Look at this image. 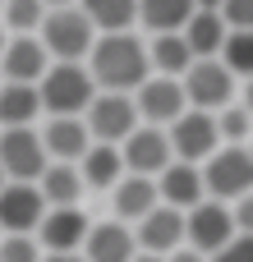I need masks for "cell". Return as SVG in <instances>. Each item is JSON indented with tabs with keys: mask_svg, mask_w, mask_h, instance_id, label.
<instances>
[{
	"mask_svg": "<svg viewBox=\"0 0 253 262\" xmlns=\"http://www.w3.org/2000/svg\"><path fill=\"white\" fill-rule=\"evenodd\" d=\"M111 207H115V221L138 226V221H147V216L161 207V189H157V180H147V175H124V180L111 189Z\"/></svg>",
	"mask_w": 253,
	"mask_h": 262,
	"instance_id": "17",
	"label": "cell"
},
{
	"mask_svg": "<svg viewBox=\"0 0 253 262\" xmlns=\"http://www.w3.org/2000/svg\"><path fill=\"white\" fill-rule=\"evenodd\" d=\"M5 46H9V37H5V23H0V55H5Z\"/></svg>",
	"mask_w": 253,
	"mask_h": 262,
	"instance_id": "40",
	"label": "cell"
},
{
	"mask_svg": "<svg viewBox=\"0 0 253 262\" xmlns=\"http://www.w3.org/2000/svg\"><path fill=\"white\" fill-rule=\"evenodd\" d=\"M166 262H212V258H203L198 249H189V244H184V249H175V253H171Z\"/></svg>",
	"mask_w": 253,
	"mask_h": 262,
	"instance_id": "34",
	"label": "cell"
},
{
	"mask_svg": "<svg viewBox=\"0 0 253 262\" xmlns=\"http://www.w3.org/2000/svg\"><path fill=\"white\" fill-rule=\"evenodd\" d=\"M180 83H184V97H189L194 111L217 115V111L235 106V74H230L221 60H194V69H189Z\"/></svg>",
	"mask_w": 253,
	"mask_h": 262,
	"instance_id": "9",
	"label": "cell"
},
{
	"mask_svg": "<svg viewBox=\"0 0 253 262\" xmlns=\"http://www.w3.org/2000/svg\"><path fill=\"white\" fill-rule=\"evenodd\" d=\"M230 212H235L240 235H253V193H249V198H240V203H230Z\"/></svg>",
	"mask_w": 253,
	"mask_h": 262,
	"instance_id": "33",
	"label": "cell"
},
{
	"mask_svg": "<svg viewBox=\"0 0 253 262\" xmlns=\"http://www.w3.org/2000/svg\"><path fill=\"white\" fill-rule=\"evenodd\" d=\"M51 51L41 46V37H9V46H5V55H0V74H5V83H41L46 74H51Z\"/></svg>",
	"mask_w": 253,
	"mask_h": 262,
	"instance_id": "14",
	"label": "cell"
},
{
	"mask_svg": "<svg viewBox=\"0 0 253 262\" xmlns=\"http://www.w3.org/2000/svg\"><path fill=\"white\" fill-rule=\"evenodd\" d=\"M124 152V166L129 175H147V180H161L171 166H175V147H171V134L157 129V124H143L138 134H129V143L120 147Z\"/></svg>",
	"mask_w": 253,
	"mask_h": 262,
	"instance_id": "11",
	"label": "cell"
},
{
	"mask_svg": "<svg viewBox=\"0 0 253 262\" xmlns=\"http://www.w3.org/2000/svg\"><path fill=\"white\" fill-rule=\"evenodd\" d=\"M0 262H46L37 235H0Z\"/></svg>",
	"mask_w": 253,
	"mask_h": 262,
	"instance_id": "30",
	"label": "cell"
},
{
	"mask_svg": "<svg viewBox=\"0 0 253 262\" xmlns=\"http://www.w3.org/2000/svg\"><path fill=\"white\" fill-rule=\"evenodd\" d=\"M134 101H138L143 124H157V129H171V124L189 111L184 83H180V78H161V74H152V78L134 92Z\"/></svg>",
	"mask_w": 253,
	"mask_h": 262,
	"instance_id": "12",
	"label": "cell"
},
{
	"mask_svg": "<svg viewBox=\"0 0 253 262\" xmlns=\"http://www.w3.org/2000/svg\"><path fill=\"white\" fill-rule=\"evenodd\" d=\"M46 212H51V203L41 198L37 184H14L9 180L0 189V230L5 235H37Z\"/></svg>",
	"mask_w": 253,
	"mask_h": 262,
	"instance_id": "10",
	"label": "cell"
},
{
	"mask_svg": "<svg viewBox=\"0 0 253 262\" xmlns=\"http://www.w3.org/2000/svg\"><path fill=\"white\" fill-rule=\"evenodd\" d=\"M51 157L41 143V129H0V170L14 184H37L46 175Z\"/></svg>",
	"mask_w": 253,
	"mask_h": 262,
	"instance_id": "5",
	"label": "cell"
},
{
	"mask_svg": "<svg viewBox=\"0 0 253 262\" xmlns=\"http://www.w3.org/2000/svg\"><path fill=\"white\" fill-rule=\"evenodd\" d=\"M244 106L253 111V78H249V88H244Z\"/></svg>",
	"mask_w": 253,
	"mask_h": 262,
	"instance_id": "39",
	"label": "cell"
},
{
	"mask_svg": "<svg viewBox=\"0 0 253 262\" xmlns=\"http://www.w3.org/2000/svg\"><path fill=\"white\" fill-rule=\"evenodd\" d=\"M184 230H189V249H198L203 258H217V253L240 235L230 203H217V198H207V203H198L194 212H184Z\"/></svg>",
	"mask_w": 253,
	"mask_h": 262,
	"instance_id": "8",
	"label": "cell"
},
{
	"mask_svg": "<svg viewBox=\"0 0 253 262\" xmlns=\"http://www.w3.org/2000/svg\"><path fill=\"white\" fill-rule=\"evenodd\" d=\"M41 143H46V157H51V161L78 166V161L92 152V129H88V120H78V115L46 120V124H41Z\"/></svg>",
	"mask_w": 253,
	"mask_h": 262,
	"instance_id": "16",
	"label": "cell"
},
{
	"mask_svg": "<svg viewBox=\"0 0 253 262\" xmlns=\"http://www.w3.org/2000/svg\"><path fill=\"white\" fill-rule=\"evenodd\" d=\"M78 9L92 18V28L106 32H129L138 23V0H78Z\"/></svg>",
	"mask_w": 253,
	"mask_h": 262,
	"instance_id": "26",
	"label": "cell"
},
{
	"mask_svg": "<svg viewBox=\"0 0 253 262\" xmlns=\"http://www.w3.org/2000/svg\"><path fill=\"white\" fill-rule=\"evenodd\" d=\"M37 115H41V92L32 83L0 78V129H32Z\"/></svg>",
	"mask_w": 253,
	"mask_h": 262,
	"instance_id": "20",
	"label": "cell"
},
{
	"mask_svg": "<svg viewBox=\"0 0 253 262\" xmlns=\"http://www.w3.org/2000/svg\"><path fill=\"white\" fill-rule=\"evenodd\" d=\"M88 69H92L101 92H129L134 97L152 78L147 41L134 37V32H106V37H97V46L88 55Z\"/></svg>",
	"mask_w": 253,
	"mask_h": 262,
	"instance_id": "1",
	"label": "cell"
},
{
	"mask_svg": "<svg viewBox=\"0 0 253 262\" xmlns=\"http://www.w3.org/2000/svg\"><path fill=\"white\" fill-rule=\"evenodd\" d=\"M134 235H138V249L143 253H157V258H171L175 249H184L189 244V230H184V212L180 207H157L147 221H138L134 226Z\"/></svg>",
	"mask_w": 253,
	"mask_h": 262,
	"instance_id": "15",
	"label": "cell"
},
{
	"mask_svg": "<svg viewBox=\"0 0 253 262\" xmlns=\"http://www.w3.org/2000/svg\"><path fill=\"white\" fill-rule=\"evenodd\" d=\"M138 253H143L138 235L124 221H97L92 235H88V244H83V258L88 262H134Z\"/></svg>",
	"mask_w": 253,
	"mask_h": 262,
	"instance_id": "18",
	"label": "cell"
},
{
	"mask_svg": "<svg viewBox=\"0 0 253 262\" xmlns=\"http://www.w3.org/2000/svg\"><path fill=\"white\" fill-rule=\"evenodd\" d=\"M198 14V0H138V23L161 37V32H184V23Z\"/></svg>",
	"mask_w": 253,
	"mask_h": 262,
	"instance_id": "24",
	"label": "cell"
},
{
	"mask_svg": "<svg viewBox=\"0 0 253 262\" xmlns=\"http://www.w3.org/2000/svg\"><path fill=\"white\" fill-rule=\"evenodd\" d=\"M212 262H253V235H235Z\"/></svg>",
	"mask_w": 253,
	"mask_h": 262,
	"instance_id": "32",
	"label": "cell"
},
{
	"mask_svg": "<svg viewBox=\"0 0 253 262\" xmlns=\"http://www.w3.org/2000/svg\"><path fill=\"white\" fill-rule=\"evenodd\" d=\"M46 262H88L83 253H46Z\"/></svg>",
	"mask_w": 253,
	"mask_h": 262,
	"instance_id": "35",
	"label": "cell"
},
{
	"mask_svg": "<svg viewBox=\"0 0 253 262\" xmlns=\"http://www.w3.org/2000/svg\"><path fill=\"white\" fill-rule=\"evenodd\" d=\"M0 9H5V0H0Z\"/></svg>",
	"mask_w": 253,
	"mask_h": 262,
	"instance_id": "42",
	"label": "cell"
},
{
	"mask_svg": "<svg viewBox=\"0 0 253 262\" xmlns=\"http://www.w3.org/2000/svg\"><path fill=\"white\" fill-rule=\"evenodd\" d=\"M171 147H175V161H189V166H207L226 143H221V129H217V115H207V111H184L171 129Z\"/></svg>",
	"mask_w": 253,
	"mask_h": 262,
	"instance_id": "6",
	"label": "cell"
},
{
	"mask_svg": "<svg viewBox=\"0 0 253 262\" xmlns=\"http://www.w3.org/2000/svg\"><path fill=\"white\" fill-rule=\"evenodd\" d=\"M147 60H152V74H161V78H184L198 55L189 51L184 32H161V37L147 41Z\"/></svg>",
	"mask_w": 253,
	"mask_h": 262,
	"instance_id": "22",
	"label": "cell"
},
{
	"mask_svg": "<svg viewBox=\"0 0 253 262\" xmlns=\"http://www.w3.org/2000/svg\"><path fill=\"white\" fill-rule=\"evenodd\" d=\"M46 0H5V9H0V23H5V32H14V37H37L41 32V23H46Z\"/></svg>",
	"mask_w": 253,
	"mask_h": 262,
	"instance_id": "27",
	"label": "cell"
},
{
	"mask_svg": "<svg viewBox=\"0 0 253 262\" xmlns=\"http://www.w3.org/2000/svg\"><path fill=\"white\" fill-rule=\"evenodd\" d=\"M88 235H92V221H88L83 207H51L41 230H37L46 253H83Z\"/></svg>",
	"mask_w": 253,
	"mask_h": 262,
	"instance_id": "13",
	"label": "cell"
},
{
	"mask_svg": "<svg viewBox=\"0 0 253 262\" xmlns=\"http://www.w3.org/2000/svg\"><path fill=\"white\" fill-rule=\"evenodd\" d=\"M221 18L230 23V32H253V0H226Z\"/></svg>",
	"mask_w": 253,
	"mask_h": 262,
	"instance_id": "31",
	"label": "cell"
},
{
	"mask_svg": "<svg viewBox=\"0 0 253 262\" xmlns=\"http://www.w3.org/2000/svg\"><path fill=\"white\" fill-rule=\"evenodd\" d=\"M221 64L235 78H253V32H230L221 46Z\"/></svg>",
	"mask_w": 253,
	"mask_h": 262,
	"instance_id": "29",
	"label": "cell"
},
{
	"mask_svg": "<svg viewBox=\"0 0 253 262\" xmlns=\"http://www.w3.org/2000/svg\"><path fill=\"white\" fill-rule=\"evenodd\" d=\"M88 129H92V143H111V147H124L129 134L143 129V115H138V101L129 92H97V101L88 106Z\"/></svg>",
	"mask_w": 253,
	"mask_h": 262,
	"instance_id": "4",
	"label": "cell"
},
{
	"mask_svg": "<svg viewBox=\"0 0 253 262\" xmlns=\"http://www.w3.org/2000/svg\"><path fill=\"white\" fill-rule=\"evenodd\" d=\"M78 170H83V184H88V189H115V184L129 175L124 152L111 147V143H92V152L78 161Z\"/></svg>",
	"mask_w": 253,
	"mask_h": 262,
	"instance_id": "23",
	"label": "cell"
},
{
	"mask_svg": "<svg viewBox=\"0 0 253 262\" xmlns=\"http://www.w3.org/2000/svg\"><path fill=\"white\" fill-rule=\"evenodd\" d=\"M221 5L226 0H198V9H212V14H221Z\"/></svg>",
	"mask_w": 253,
	"mask_h": 262,
	"instance_id": "36",
	"label": "cell"
},
{
	"mask_svg": "<svg viewBox=\"0 0 253 262\" xmlns=\"http://www.w3.org/2000/svg\"><path fill=\"white\" fill-rule=\"evenodd\" d=\"M37 37H41V46L51 51V60H60V64H83V60L92 55V46H97L101 32L92 28V18H88L78 5H69V9H51Z\"/></svg>",
	"mask_w": 253,
	"mask_h": 262,
	"instance_id": "3",
	"label": "cell"
},
{
	"mask_svg": "<svg viewBox=\"0 0 253 262\" xmlns=\"http://www.w3.org/2000/svg\"><path fill=\"white\" fill-rule=\"evenodd\" d=\"M249 147H253V143H249Z\"/></svg>",
	"mask_w": 253,
	"mask_h": 262,
	"instance_id": "44",
	"label": "cell"
},
{
	"mask_svg": "<svg viewBox=\"0 0 253 262\" xmlns=\"http://www.w3.org/2000/svg\"><path fill=\"white\" fill-rule=\"evenodd\" d=\"M203 180H207V198H217V203L249 198L253 193V147H221L203 166Z\"/></svg>",
	"mask_w": 253,
	"mask_h": 262,
	"instance_id": "7",
	"label": "cell"
},
{
	"mask_svg": "<svg viewBox=\"0 0 253 262\" xmlns=\"http://www.w3.org/2000/svg\"><path fill=\"white\" fill-rule=\"evenodd\" d=\"M37 189H41V198L51 203V207H78V198H83V170L78 166H69V161H51L46 166V175L37 180Z\"/></svg>",
	"mask_w": 253,
	"mask_h": 262,
	"instance_id": "25",
	"label": "cell"
},
{
	"mask_svg": "<svg viewBox=\"0 0 253 262\" xmlns=\"http://www.w3.org/2000/svg\"><path fill=\"white\" fill-rule=\"evenodd\" d=\"M226 37H230V23H226L221 14H212V9H198V14L184 23V41H189V51H194L198 60H221Z\"/></svg>",
	"mask_w": 253,
	"mask_h": 262,
	"instance_id": "21",
	"label": "cell"
},
{
	"mask_svg": "<svg viewBox=\"0 0 253 262\" xmlns=\"http://www.w3.org/2000/svg\"><path fill=\"white\" fill-rule=\"evenodd\" d=\"M217 129H221V143H226V147H249L253 143V111L244 101L217 111Z\"/></svg>",
	"mask_w": 253,
	"mask_h": 262,
	"instance_id": "28",
	"label": "cell"
},
{
	"mask_svg": "<svg viewBox=\"0 0 253 262\" xmlns=\"http://www.w3.org/2000/svg\"><path fill=\"white\" fill-rule=\"evenodd\" d=\"M5 184H9V180H5V170H0V189H5Z\"/></svg>",
	"mask_w": 253,
	"mask_h": 262,
	"instance_id": "41",
	"label": "cell"
},
{
	"mask_svg": "<svg viewBox=\"0 0 253 262\" xmlns=\"http://www.w3.org/2000/svg\"><path fill=\"white\" fill-rule=\"evenodd\" d=\"M69 5H78V0H46V9H69Z\"/></svg>",
	"mask_w": 253,
	"mask_h": 262,
	"instance_id": "37",
	"label": "cell"
},
{
	"mask_svg": "<svg viewBox=\"0 0 253 262\" xmlns=\"http://www.w3.org/2000/svg\"><path fill=\"white\" fill-rule=\"evenodd\" d=\"M134 262H166V258H157V253H138Z\"/></svg>",
	"mask_w": 253,
	"mask_h": 262,
	"instance_id": "38",
	"label": "cell"
},
{
	"mask_svg": "<svg viewBox=\"0 0 253 262\" xmlns=\"http://www.w3.org/2000/svg\"><path fill=\"white\" fill-rule=\"evenodd\" d=\"M161 203L166 207H180V212H194L198 203H207V180H203V166H189V161H175L161 180Z\"/></svg>",
	"mask_w": 253,
	"mask_h": 262,
	"instance_id": "19",
	"label": "cell"
},
{
	"mask_svg": "<svg viewBox=\"0 0 253 262\" xmlns=\"http://www.w3.org/2000/svg\"><path fill=\"white\" fill-rule=\"evenodd\" d=\"M0 235H5V230H0Z\"/></svg>",
	"mask_w": 253,
	"mask_h": 262,
	"instance_id": "43",
	"label": "cell"
},
{
	"mask_svg": "<svg viewBox=\"0 0 253 262\" xmlns=\"http://www.w3.org/2000/svg\"><path fill=\"white\" fill-rule=\"evenodd\" d=\"M37 92H41V111L51 115V120H65V115H88V106L97 101V78H92V69L88 64H51V74L37 83Z\"/></svg>",
	"mask_w": 253,
	"mask_h": 262,
	"instance_id": "2",
	"label": "cell"
}]
</instances>
